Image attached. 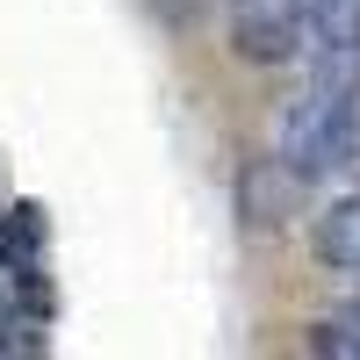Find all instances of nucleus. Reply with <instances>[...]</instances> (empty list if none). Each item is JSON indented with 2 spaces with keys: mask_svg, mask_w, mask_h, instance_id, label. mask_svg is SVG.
Here are the masks:
<instances>
[{
  "mask_svg": "<svg viewBox=\"0 0 360 360\" xmlns=\"http://www.w3.org/2000/svg\"><path fill=\"white\" fill-rule=\"evenodd\" d=\"M360 152V86L317 79L303 101L281 115V166L295 180H324Z\"/></svg>",
  "mask_w": 360,
  "mask_h": 360,
  "instance_id": "obj_1",
  "label": "nucleus"
},
{
  "mask_svg": "<svg viewBox=\"0 0 360 360\" xmlns=\"http://www.w3.org/2000/svg\"><path fill=\"white\" fill-rule=\"evenodd\" d=\"M310 245H317V259L324 266H360V195H339L332 209H324V217L310 224Z\"/></svg>",
  "mask_w": 360,
  "mask_h": 360,
  "instance_id": "obj_2",
  "label": "nucleus"
},
{
  "mask_svg": "<svg viewBox=\"0 0 360 360\" xmlns=\"http://www.w3.org/2000/svg\"><path fill=\"white\" fill-rule=\"evenodd\" d=\"M37 245H44V217H37V202H15L8 224H0V266L37 274Z\"/></svg>",
  "mask_w": 360,
  "mask_h": 360,
  "instance_id": "obj_3",
  "label": "nucleus"
},
{
  "mask_svg": "<svg viewBox=\"0 0 360 360\" xmlns=\"http://www.w3.org/2000/svg\"><path fill=\"white\" fill-rule=\"evenodd\" d=\"M288 180H295V173H288L281 159L245 173V188H238V195H245V224H274V217H281V209H274V188H288Z\"/></svg>",
  "mask_w": 360,
  "mask_h": 360,
  "instance_id": "obj_4",
  "label": "nucleus"
},
{
  "mask_svg": "<svg viewBox=\"0 0 360 360\" xmlns=\"http://www.w3.org/2000/svg\"><path fill=\"white\" fill-rule=\"evenodd\" d=\"M324 353H360V310H346V317H332L324 324V339H317Z\"/></svg>",
  "mask_w": 360,
  "mask_h": 360,
  "instance_id": "obj_5",
  "label": "nucleus"
}]
</instances>
